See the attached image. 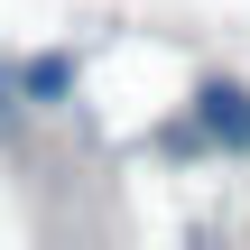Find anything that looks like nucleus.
I'll return each instance as SVG.
<instances>
[{
	"label": "nucleus",
	"mask_w": 250,
	"mask_h": 250,
	"mask_svg": "<svg viewBox=\"0 0 250 250\" xmlns=\"http://www.w3.org/2000/svg\"><path fill=\"white\" fill-rule=\"evenodd\" d=\"M186 121H195V139H204V148L250 158V83H241V74H204V83H195V102H186Z\"/></svg>",
	"instance_id": "f257e3e1"
},
{
	"label": "nucleus",
	"mask_w": 250,
	"mask_h": 250,
	"mask_svg": "<svg viewBox=\"0 0 250 250\" xmlns=\"http://www.w3.org/2000/svg\"><path fill=\"white\" fill-rule=\"evenodd\" d=\"M74 83H83V56H65V46H46V56H28V65H19L28 111H74Z\"/></svg>",
	"instance_id": "f03ea898"
},
{
	"label": "nucleus",
	"mask_w": 250,
	"mask_h": 250,
	"mask_svg": "<svg viewBox=\"0 0 250 250\" xmlns=\"http://www.w3.org/2000/svg\"><path fill=\"white\" fill-rule=\"evenodd\" d=\"M28 121H37V111H28V93H19V65H0V148H19Z\"/></svg>",
	"instance_id": "7ed1b4c3"
}]
</instances>
